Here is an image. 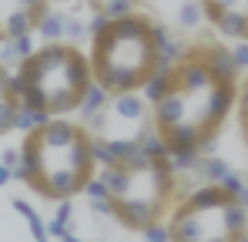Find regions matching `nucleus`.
Wrapping results in <instances>:
<instances>
[{
	"instance_id": "1",
	"label": "nucleus",
	"mask_w": 248,
	"mask_h": 242,
	"mask_svg": "<svg viewBox=\"0 0 248 242\" xmlns=\"http://www.w3.org/2000/svg\"><path fill=\"white\" fill-rule=\"evenodd\" d=\"M238 84L235 54L215 40L188 44L148 84L151 135L168 148L174 168L195 165L215 145L238 104Z\"/></svg>"
},
{
	"instance_id": "2",
	"label": "nucleus",
	"mask_w": 248,
	"mask_h": 242,
	"mask_svg": "<svg viewBox=\"0 0 248 242\" xmlns=\"http://www.w3.org/2000/svg\"><path fill=\"white\" fill-rule=\"evenodd\" d=\"M87 195L97 208L114 215L118 225L144 236L148 229L165 225L178 202V168L165 145L148 135L138 152L101 165Z\"/></svg>"
},
{
	"instance_id": "3",
	"label": "nucleus",
	"mask_w": 248,
	"mask_h": 242,
	"mask_svg": "<svg viewBox=\"0 0 248 242\" xmlns=\"http://www.w3.org/2000/svg\"><path fill=\"white\" fill-rule=\"evenodd\" d=\"M94 131L71 118H47L24 131L17 148V178L47 202H71L97 178Z\"/></svg>"
},
{
	"instance_id": "4",
	"label": "nucleus",
	"mask_w": 248,
	"mask_h": 242,
	"mask_svg": "<svg viewBox=\"0 0 248 242\" xmlns=\"http://www.w3.org/2000/svg\"><path fill=\"white\" fill-rule=\"evenodd\" d=\"M165 44L168 34L148 14H127L114 20L91 24V74L94 84L111 94H138L165 71Z\"/></svg>"
},
{
	"instance_id": "5",
	"label": "nucleus",
	"mask_w": 248,
	"mask_h": 242,
	"mask_svg": "<svg viewBox=\"0 0 248 242\" xmlns=\"http://www.w3.org/2000/svg\"><path fill=\"white\" fill-rule=\"evenodd\" d=\"M24 111L34 124L47 118H67L81 111L87 94L94 91L91 57L74 40H54L34 47L14 71Z\"/></svg>"
},
{
	"instance_id": "6",
	"label": "nucleus",
	"mask_w": 248,
	"mask_h": 242,
	"mask_svg": "<svg viewBox=\"0 0 248 242\" xmlns=\"http://www.w3.org/2000/svg\"><path fill=\"white\" fill-rule=\"evenodd\" d=\"M168 242H245L248 208L221 182H202L168 212Z\"/></svg>"
},
{
	"instance_id": "7",
	"label": "nucleus",
	"mask_w": 248,
	"mask_h": 242,
	"mask_svg": "<svg viewBox=\"0 0 248 242\" xmlns=\"http://www.w3.org/2000/svg\"><path fill=\"white\" fill-rule=\"evenodd\" d=\"M50 14V0H0V44L31 37Z\"/></svg>"
},
{
	"instance_id": "8",
	"label": "nucleus",
	"mask_w": 248,
	"mask_h": 242,
	"mask_svg": "<svg viewBox=\"0 0 248 242\" xmlns=\"http://www.w3.org/2000/svg\"><path fill=\"white\" fill-rule=\"evenodd\" d=\"M202 17L221 37L248 44V0H198Z\"/></svg>"
},
{
	"instance_id": "9",
	"label": "nucleus",
	"mask_w": 248,
	"mask_h": 242,
	"mask_svg": "<svg viewBox=\"0 0 248 242\" xmlns=\"http://www.w3.org/2000/svg\"><path fill=\"white\" fill-rule=\"evenodd\" d=\"M14 128H24V101L14 71L0 61V135H10Z\"/></svg>"
},
{
	"instance_id": "10",
	"label": "nucleus",
	"mask_w": 248,
	"mask_h": 242,
	"mask_svg": "<svg viewBox=\"0 0 248 242\" xmlns=\"http://www.w3.org/2000/svg\"><path fill=\"white\" fill-rule=\"evenodd\" d=\"M87 10L97 17V20H114V17H127V14H138L141 0H84Z\"/></svg>"
},
{
	"instance_id": "11",
	"label": "nucleus",
	"mask_w": 248,
	"mask_h": 242,
	"mask_svg": "<svg viewBox=\"0 0 248 242\" xmlns=\"http://www.w3.org/2000/svg\"><path fill=\"white\" fill-rule=\"evenodd\" d=\"M235 111H238V131H242V141L248 145V74L242 78V84H238V104H235Z\"/></svg>"
},
{
	"instance_id": "12",
	"label": "nucleus",
	"mask_w": 248,
	"mask_h": 242,
	"mask_svg": "<svg viewBox=\"0 0 248 242\" xmlns=\"http://www.w3.org/2000/svg\"><path fill=\"white\" fill-rule=\"evenodd\" d=\"M64 24H67V20H64L61 14H54V10L47 14V20L41 24V34L47 37V44H54V40H61V34H64Z\"/></svg>"
},
{
	"instance_id": "13",
	"label": "nucleus",
	"mask_w": 248,
	"mask_h": 242,
	"mask_svg": "<svg viewBox=\"0 0 248 242\" xmlns=\"http://www.w3.org/2000/svg\"><path fill=\"white\" fill-rule=\"evenodd\" d=\"M202 172H205V182H225V178H228V168H225L218 158L205 161V165H202Z\"/></svg>"
},
{
	"instance_id": "14",
	"label": "nucleus",
	"mask_w": 248,
	"mask_h": 242,
	"mask_svg": "<svg viewBox=\"0 0 248 242\" xmlns=\"http://www.w3.org/2000/svg\"><path fill=\"white\" fill-rule=\"evenodd\" d=\"M245 242H248V236H245Z\"/></svg>"
}]
</instances>
